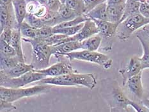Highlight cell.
Returning <instances> with one entry per match:
<instances>
[{"label":"cell","mask_w":149,"mask_h":112,"mask_svg":"<svg viewBox=\"0 0 149 112\" xmlns=\"http://www.w3.org/2000/svg\"><path fill=\"white\" fill-rule=\"evenodd\" d=\"M100 93L110 109V111H128L133 101L129 99L115 79L108 78L100 81Z\"/></svg>","instance_id":"obj_1"},{"label":"cell","mask_w":149,"mask_h":112,"mask_svg":"<svg viewBox=\"0 0 149 112\" xmlns=\"http://www.w3.org/2000/svg\"><path fill=\"white\" fill-rule=\"evenodd\" d=\"M37 83L38 84L61 86H81L93 90L97 85V79L92 73L73 72L56 77H46Z\"/></svg>","instance_id":"obj_2"},{"label":"cell","mask_w":149,"mask_h":112,"mask_svg":"<svg viewBox=\"0 0 149 112\" xmlns=\"http://www.w3.org/2000/svg\"><path fill=\"white\" fill-rule=\"evenodd\" d=\"M26 42L30 43L32 46L31 64L35 70L43 69L49 66L51 56L55 53L54 46H49L38 38H28L22 37Z\"/></svg>","instance_id":"obj_3"},{"label":"cell","mask_w":149,"mask_h":112,"mask_svg":"<svg viewBox=\"0 0 149 112\" xmlns=\"http://www.w3.org/2000/svg\"><path fill=\"white\" fill-rule=\"evenodd\" d=\"M49 85L39 84L26 88H7L0 86V99L14 102L24 97L40 95L50 91Z\"/></svg>","instance_id":"obj_4"},{"label":"cell","mask_w":149,"mask_h":112,"mask_svg":"<svg viewBox=\"0 0 149 112\" xmlns=\"http://www.w3.org/2000/svg\"><path fill=\"white\" fill-rule=\"evenodd\" d=\"M148 24H149V19L145 18L140 13H137L120 22L116 36L120 41H125L134 32Z\"/></svg>","instance_id":"obj_5"},{"label":"cell","mask_w":149,"mask_h":112,"mask_svg":"<svg viewBox=\"0 0 149 112\" xmlns=\"http://www.w3.org/2000/svg\"><path fill=\"white\" fill-rule=\"evenodd\" d=\"M60 57H65L70 61L77 60L94 63L101 66L104 69H109L113 65V60L111 58H110L106 54L97 52V51H90L82 49L81 51H76L71 53H65Z\"/></svg>","instance_id":"obj_6"},{"label":"cell","mask_w":149,"mask_h":112,"mask_svg":"<svg viewBox=\"0 0 149 112\" xmlns=\"http://www.w3.org/2000/svg\"><path fill=\"white\" fill-rule=\"evenodd\" d=\"M45 78H46V76L44 74L35 71V70L26 73L17 78H9L1 72L0 86L7 88H21L31 83L39 81Z\"/></svg>","instance_id":"obj_7"},{"label":"cell","mask_w":149,"mask_h":112,"mask_svg":"<svg viewBox=\"0 0 149 112\" xmlns=\"http://www.w3.org/2000/svg\"><path fill=\"white\" fill-rule=\"evenodd\" d=\"M95 22L99 30V35L102 37V49L104 51L111 50L112 45L110 42L112 38L116 36L118 28V23L110 22L107 20H98L92 19Z\"/></svg>","instance_id":"obj_8"},{"label":"cell","mask_w":149,"mask_h":112,"mask_svg":"<svg viewBox=\"0 0 149 112\" xmlns=\"http://www.w3.org/2000/svg\"><path fill=\"white\" fill-rule=\"evenodd\" d=\"M6 28H19L12 3L9 4L0 3V32L1 33Z\"/></svg>","instance_id":"obj_9"},{"label":"cell","mask_w":149,"mask_h":112,"mask_svg":"<svg viewBox=\"0 0 149 112\" xmlns=\"http://www.w3.org/2000/svg\"><path fill=\"white\" fill-rule=\"evenodd\" d=\"M35 70L43 74L46 77H56L70 73L76 72V70L74 69L69 63L63 62V61H60L47 68Z\"/></svg>","instance_id":"obj_10"},{"label":"cell","mask_w":149,"mask_h":112,"mask_svg":"<svg viewBox=\"0 0 149 112\" xmlns=\"http://www.w3.org/2000/svg\"><path fill=\"white\" fill-rule=\"evenodd\" d=\"M143 70L140 57H131L127 66L125 68L118 70V72L123 78V86H125L126 82L129 78L142 72Z\"/></svg>","instance_id":"obj_11"},{"label":"cell","mask_w":149,"mask_h":112,"mask_svg":"<svg viewBox=\"0 0 149 112\" xmlns=\"http://www.w3.org/2000/svg\"><path fill=\"white\" fill-rule=\"evenodd\" d=\"M136 37L143 48V55L140 57L142 67L143 70L149 69V35L142 28L136 32Z\"/></svg>","instance_id":"obj_12"},{"label":"cell","mask_w":149,"mask_h":112,"mask_svg":"<svg viewBox=\"0 0 149 112\" xmlns=\"http://www.w3.org/2000/svg\"><path fill=\"white\" fill-rule=\"evenodd\" d=\"M125 85H127L129 90L139 99L141 100L143 98L144 89L142 83V72L129 78Z\"/></svg>","instance_id":"obj_13"},{"label":"cell","mask_w":149,"mask_h":112,"mask_svg":"<svg viewBox=\"0 0 149 112\" xmlns=\"http://www.w3.org/2000/svg\"><path fill=\"white\" fill-rule=\"evenodd\" d=\"M99 33V30L95 22L92 19H88L84 22V25L78 33L74 35L76 40L82 42L86 38Z\"/></svg>","instance_id":"obj_14"},{"label":"cell","mask_w":149,"mask_h":112,"mask_svg":"<svg viewBox=\"0 0 149 112\" xmlns=\"http://www.w3.org/2000/svg\"><path fill=\"white\" fill-rule=\"evenodd\" d=\"M34 70V67L31 63L27 64L25 62H19L12 69L6 70H1V72L9 78H17Z\"/></svg>","instance_id":"obj_15"},{"label":"cell","mask_w":149,"mask_h":112,"mask_svg":"<svg viewBox=\"0 0 149 112\" xmlns=\"http://www.w3.org/2000/svg\"><path fill=\"white\" fill-rule=\"evenodd\" d=\"M54 49L55 53L54 55L57 58H59L64 54L73 52V51H76L78 49H81V42L77 40L67 42L54 46Z\"/></svg>","instance_id":"obj_16"},{"label":"cell","mask_w":149,"mask_h":112,"mask_svg":"<svg viewBox=\"0 0 149 112\" xmlns=\"http://www.w3.org/2000/svg\"><path fill=\"white\" fill-rule=\"evenodd\" d=\"M22 37L19 28H13L12 38L9 44L14 47L17 53V56L21 60L22 62H25V56L22 51L21 44L22 40Z\"/></svg>","instance_id":"obj_17"},{"label":"cell","mask_w":149,"mask_h":112,"mask_svg":"<svg viewBox=\"0 0 149 112\" xmlns=\"http://www.w3.org/2000/svg\"><path fill=\"white\" fill-rule=\"evenodd\" d=\"M125 5H108L107 7L108 21L119 24L124 12Z\"/></svg>","instance_id":"obj_18"},{"label":"cell","mask_w":149,"mask_h":112,"mask_svg":"<svg viewBox=\"0 0 149 112\" xmlns=\"http://www.w3.org/2000/svg\"><path fill=\"white\" fill-rule=\"evenodd\" d=\"M12 5L14 6L16 19H17L19 27L22 22L25 20L28 12L26 9L27 2L26 0H13Z\"/></svg>","instance_id":"obj_19"},{"label":"cell","mask_w":149,"mask_h":112,"mask_svg":"<svg viewBox=\"0 0 149 112\" xmlns=\"http://www.w3.org/2000/svg\"><path fill=\"white\" fill-rule=\"evenodd\" d=\"M107 7H108V4H107V2L105 1L97 6L95 8L85 15L88 19L108 21Z\"/></svg>","instance_id":"obj_20"},{"label":"cell","mask_w":149,"mask_h":112,"mask_svg":"<svg viewBox=\"0 0 149 112\" xmlns=\"http://www.w3.org/2000/svg\"><path fill=\"white\" fill-rule=\"evenodd\" d=\"M102 38L99 34L86 38L81 42V47L83 50L96 51L101 46Z\"/></svg>","instance_id":"obj_21"},{"label":"cell","mask_w":149,"mask_h":112,"mask_svg":"<svg viewBox=\"0 0 149 112\" xmlns=\"http://www.w3.org/2000/svg\"><path fill=\"white\" fill-rule=\"evenodd\" d=\"M141 3V2L138 0H127L125 5L124 15H123L120 22L129 16L139 13V8H140Z\"/></svg>","instance_id":"obj_22"},{"label":"cell","mask_w":149,"mask_h":112,"mask_svg":"<svg viewBox=\"0 0 149 112\" xmlns=\"http://www.w3.org/2000/svg\"><path fill=\"white\" fill-rule=\"evenodd\" d=\"M0 69L1 70H6L12 69L19 62H23L17 56H7L0 54Z\"/></svg>","instance_id":"obj_23"},{"label":"cell","mask_w":149,"mask_h":112,"mask_svg":"<svg viewBox=\"0 0 149 112\" xmlns=\"http://www.w3.org/2000/svg\"><path fill=\"white\" fill-rule=\"evenodd\" d=\"M58 12L60 16L61 22L72 20V19L77 17V16H79L75 11L68 7L65 4L61 5Z\"/></svg>","instance_id":"obj_24"},{"label":"cell","mask_w":149,"mask_h":112,"mask_svg":"<svg viewBox=\"0 0 149 112\" xmlns=\"http://www.w3.org/2000/svg\"><path fill=\"white\" fill-rule=\"evenodd\" d=\"M84 22L77 26H75L65 27L60 28H56L53 27V33L63 34L67 35V36H73V35H76L81 30V28L84 25Z\"/></svg>","instance_id":"obj_25"},{"label":"cell","mask_w":149,"mask_h":112,"mask_svg":"<svg viewBox=\"0 0 149 112\" xmlns=\"http://www.w3.org/2000/svg\"><path fill=\"white\" fill-rule=\"evenodd\" d=\"M42 19L43 20L45 24L50 26L52 27H54L61 23V20L58 12L51 11L50 10H48L47 14Z\"/></svg>","instance_id":"obj_26"},{"label":"cell","mask_w":149,"mask_h":112,"mask_svg":"<svg viewBox=\"0 0 149 112\" xmlns=\"http://www.w3.org/2000/svg\"><path fill=\"white\" fill-rule=\"evenodd\" d=\"M22 37L28 38H35L37 37V30L24 21L19 26Z\"/></svg>","instance_id":"obj_27"},{"label":"cell","mask_w":149,"mask_h":112,"mask_svg":"<svg viewBox=\"0 0 149 112\" xmlns=\"http://www.w3.org/2000/svg\"><path fill=\"white\" fill-rule=\"evenodd\" d=\"M65 5L75 11L79 15L85 14V4L83 0H67Z\"/></svg>","instance_id":"obj_28"},{"label":"cell","mask_w":149,"mask_h":112,"mask_svg":"<svg viewBox=\"0 0 149 112\" xmlns=\"http://www.w3.org/2000/svg\"><path fill=\"white\" fill-rule=\"evenodd\" d=\"M88 18L86 17L85 14L77 16L75 19H72L69 21H65L61 22L59 24L54 26V28H65V27H70V26H75L78 25L81 23L85 22L86 20H88Z\"/></svg>","instance_id":"obj_29"},{"label":"cell","mask_w":149,"mask_h":112,"mask_svg":"<svg viewBox=\"0 0 149 112\" xmlns=\"http://www.w3.org/2000/svg\"><path fill=\"white\" fill-rule=\"evenodd\" d=\"M24 21L26 22L31 26L35 29L40 28L44 26V25H46L44 24L42 19L32 14H27Z\"/></svg>","instance_id":"obj_30"},{"label":"cell","mask_w":149,"mask_h":112,"mask_svg":"<svg viewBox=\"0 0 149 112\" xmlns=\"http://www.w3.org/2000/svg\"><path fill=\"white\" fill-rule=\"evenodd\" d=\"M0 51L1 54L7 56H17V53L10 44L6 42L0 40Z\"/></svg>","instance_id":"obj_31"},{"label":"cell","mask_w":149,"mask_h":112,"mask_svg":"<svg viewBox=\"0 0 149 112\" xmlns=\"http://www.w3.org/2000/svg\"><path fill=\"white\" fill-rule=\"evenodd\" d=\"M37 30V38H45L51 36L53 33V27L48 25H44V26Z\"/></svg>","instance_id":"obj_32"},{"label":"cell","mask_w":149,"mask_h":112,"mask_svg":"<svg viewBox=\"0 0 149 112\" xmlns=\"http://www.w3.org/2000/svg\"><path fill=\"white\" fill-rule=\"evenodd\" d=\"M85 4V14H86L95 8L97 6L106 1V0H83Z\"/></svg>","instance_id":"obj_33"},{"label":"cell","mask_w":149,"mask_h":112,"mask_svg":"<svg viewBox=\"0 0 149 112\" xmlns=\"http://www.w3.org/2000/svg\"><path fill=\"white\" fill-rule=\"evenodd\" d=\"M16 109H17V107L14 104H13V102L0 99V111L1 112L12 111Z\"/></svg>","instance_id":"obj_34"},{"label":"cell","mask_w":149,"mask_h":112,"mask_svg":"<svg viewBox=\"0 0 149 112\" xmlns=\"http://www.w3.org/2000/svg\"><path fill=\"white\" fill-rule=\"evenodd\" d=\"M63 5L60 0H48L46 6L49 10L54 12H58Z\"/></svg>","instance_id":"obj_35"},{"label":"cell","mask_w":149,"mask_h":112,"mask_svg":"<svg viewBox=\"0 0 149 112\" xmlns=\"http://www.w3.org/2000/svg\"><path fill=\"white\" fill-rule=\"evenodd\" d=\"M13 28H6L3 30L0 35V40H4L6 42L10 43V41L12 38Z\"/></svg>","instance_id":"obj_36"},{"label":"cell","mask_w":149,"mask_h":112,"mask_svg":"<svg viewBox=\"0 0 149 112\" xmlns=\"http://www.w3.org/2000/svg\"><path fill=\"white\" fill-rule=\"evenodd\" d=\"M139 13L145 18L149 19V3L148 1H145L141 3Z\"/></svg>","instance_id":"obj_37"},{"label":"cell","mask_w":149,"mask_h":112,"mask_svg":"<svg viewBox=\"0 0 149 112\" xmlns=\"http://www.w3.org/2000/svg\"><path fill=\"white\" fill-rule=\"evenodd\" d=\"M40 3H38L37 1H31L27 3L26 9L28 14H34L37 12L38 8L39 7Z\"/></svg>","instance_id":"obj_38"},{"label":"cell","mask_w":149,"mask_h":112,"mask_svg":"<svg viewBox=\"0 0 149 112\" xmlns=\"http://www.w3.org/2000/svg\"><path fill=\"white\" fill-rule=\"evenodd\" d=\"M48 10H49V9H48L46 5L40 4V6H39V7L38 8L37 12L35 13L34 15H36L37 17H38L42 19L47 14V13L48 12Z\"/></svg>","instance_id":"obj_39"},{"label":"cell","mask_w":149,"mask_h":112,"mask_svg":"<svg viewBox=\"0 0 149 112\" xmlns=\"http://www.w3.org/2000/svg\"><path fill=\"white\" fill-rule=\"evenodd\" d=\"M127 0H107V4L108 5H125Z\"/></svg>","instance_id":"obj_40"},{"label":"cell","mask_w":149,"mask_h":112,"mask_svg":"<svg viewBox=\"0 0 149 112\" xmlns=\"http://www.w3.org/2000/svg\"><path fill=\"white\" fill-rule=\"evenodd\" d=\"M141 103L143 104L149 111V99L143 98L141 100Z\"/></svg>","instance_id":"obj_41"},{"label":"cell","mask_w":149,"mask_h":112,"mask_svg":"<svg viewBox=\"0 0 149 112\" xmlns=\"http://www.w3.org/2000/svg\"><path fill=\"white\" fill-rule=\"evenodd\" d=\"M13 0H0V3H3V4H9V3H12Z\"/></svg>","instance_id":"obj_42"},{"label":"cell","mask_w":149,"mask_h":112,"mask_svg":"<svg viewBox=\"0 0 149 112\" xmlns=\"http://www.w3.org/2000/svg\"><path fill=\"white\" fill-rule=\"evenodd\" d=\"M37 1L38 3H40V4L46 5L48 0H37Z\"/></svg>","instance_id":"obj_43"},{"label":"cell","mask_w":149,"mask_h":112,"mask_svg":"<svg viewBox=\"0 0 149 112\" xmlns=\"http://www.w3.org/2000/svg\"><path fill=\"white\" fill-rule=\"evenodd\" d=\"M143 28L144 29V30H145V31H146L147 33H148V35H149V26H148V24L147 25V26H144Z\"/></svg>","instance_id":"obj_44"},{"label":"cell","mask_w":149,"mask_h":112,"mask_svg":"<svg viewBox=\"0 0 149 112\" xmlns=\"http://www.w3.org/2000/svg\"><path fill=\"white\" fill-rule=\"evenodd\" d=\"M37 1V0H26V1L27 3L31 2V1Z\"/></svg>","instance_id":"obj_45"},{"label":"cell","mask_w":149,"mask_h":112,"mask_svg":"<svg viewBox=\"0 0 149 112\" xmlns=\"http://www.w3.org/2000/svg\"><path fill=\"white\" fill-rule=\"evenodd\" d=\"M61 1V2L63 3V4H65V2L67 1V0H60Z\"/></svg>","instance_id":"obj_46"},{"label":"cell","mask_w":149,"mask_h":112,"mask_svg":"<svg viewBox=\"0 0 149 112\" xmlns=\"http://www.w3.org/2000/svg\"><path fill=\"white\" fill-rule=\"evenodd\" d=\"M147 1H148V2L149 3V0H147Z\"/></svg>","instance_id":"obj_47"},{"label":"cell","mask_w":149,"mask_h":112,"mask_svg":"<svg viewBox=\"0 0 149 112\" xmlns=\"http://www.w3.org/2000/svg\"><path fill=\"white\" fill-rule=\"evenodd\" d=\"M106 1H107V0H106Z\"/></svg>","instance_id":"obj_48"}]
</instances>
